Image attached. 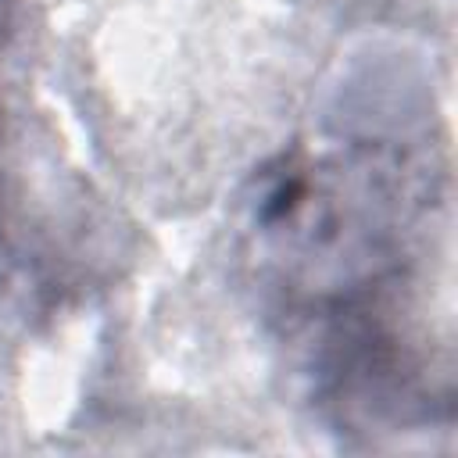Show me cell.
I'll return each instance as SVG.
<instances>
[{"label":"cell","instance_id":"6da1fadb","mask_svg":"<svg viewBox=\"0 0 458 458\" xmlns=\"http://www.w3.org/2000/svg\"><path fill=\"white\" fill-rule=\"evenodd\" d=\"M14 11H18V0H0V54H4V50H7V43H11Z\"/></svg>","mask_w":458,"mask_h":458}]
</instances>
